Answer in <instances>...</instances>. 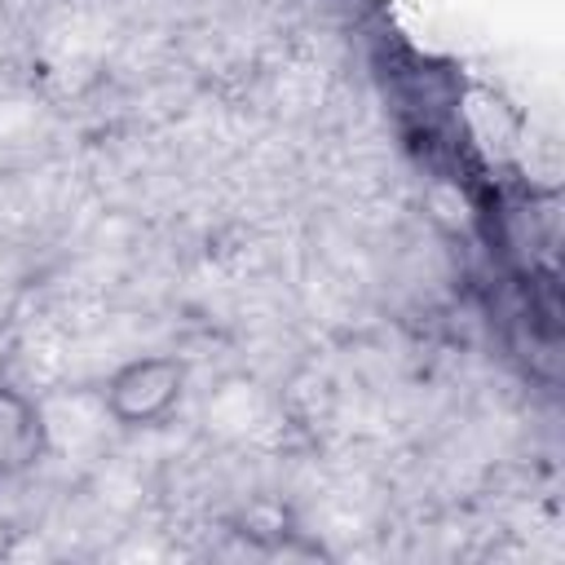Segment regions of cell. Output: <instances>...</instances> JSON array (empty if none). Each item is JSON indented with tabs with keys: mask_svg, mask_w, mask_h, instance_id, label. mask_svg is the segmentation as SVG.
<instances>
[{
	"mask_svg": "<svg viewBox=\"0 0 565 565\" xmlns=\"http://www.w3.org/2000/svg\"><path fill=\"white\" fill-rule=\"evenodd\" d=\"M44 459H49L44 406L26 388L0 380V486L35 472Z\"/></svg>",
	"mask_w": 565,
	"mask_h": 565,
	"instance_id": "obj_2",
	"label": "cell"
},
{
	"mask_svg": "<svg viewBox=\"0 0 565 565\" xmlns=\"http://www.w3.org/2000/svg\"><path fill=\"white\" fill-rule=\"evenodd\" d=\"M185 393H190V362L177 353H137L119 362L97 388L102 415L124 433L163 428L181 411Z\"/></svg>",
	"mask_w": 565,
	"mask_h": 565,
	"instance_id": "obj_1",
	"label": "cell"
}]
</instances>
